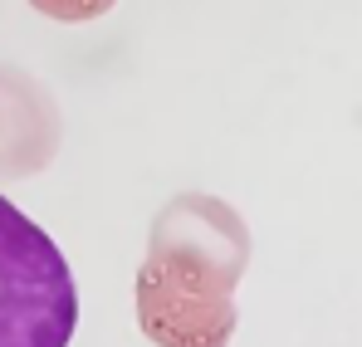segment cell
I'll return each mask as SVG.
<instances>
[{"label": "cell", "instance_id": "cell-1", "mask_svg": "<svg viewBox=\"0 0 362 347\" xmlns=\"http://www.w3.org/2000/svg\"><path fill=\"white\" fill-rule=\"evenodd\" d=\"M250 225L216 196H172L137 264V328L157 347H230Z\"/></svg>", "mask_w": 362, "mask_h": 347}, {"label": "cell", "instance_id": "cell-2", "mask_svg": "<svg viewBox=\"0 0 362 347\" xmlns=\"http://www.w3.org/2000/svg\"><path fill=\"white\" fill-rule=\"evenodd\" d=\"M78 289L59 245L0 196V347H69Z\"/></svg>", "mask_w": 362, "mask_h": 347}]
</instances>
